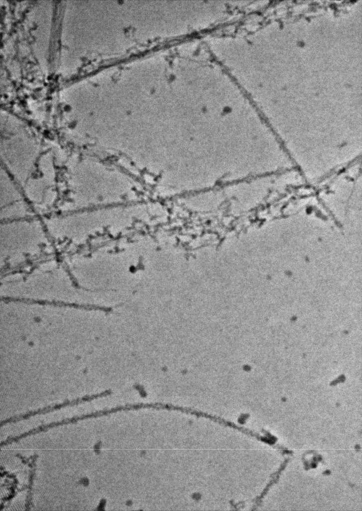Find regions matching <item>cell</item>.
I'll return each mask as SVG.
<instances>
[{
	"label": "cell",
	"mask_w": 362,
	"mask_h": 511,
	"mask_svg": "<svg viewBox=\"0 0 362 511\" xmlns=\"http://www.w3.org/2000/svg\"><path fill=\"white\" fill-rule=\"evenodd\" d=\"M111 393L112 392L110 390H107L101 393H96L91 395H86L83 397L78 398L72 400H66L60 404H58L54 405L48 406L43 408L39 409L35 411H30L26 413V414L12 417L11 418L2 421L0 422V426L7 423H15L21 420L27 419L28 418L36 415L45 414L60 409L62 408H64L65 407L72 406L74 405H76L81 404L82 403H84L85 402L90 401L94 399L107 396L111 394Z\"/></svg>",
	"instance_id": "cell-1"
},
{
	"label": "cell",
	"mask_w": 362,
	"mask_h": 511,
	"mask_svg": "<svg viewBox=\"0 0 362 511\" xmlns=\"http://www.w3.org/2000/svg\"><path fill=\"white\" fill-rule=\"evenodd\" d=\"M166 404L162 403H138L135 404H127L113 408L114 412L122 411H130L138 410L143 408H153L157 410L166 409Z\"/></svg>",
	"instance_id": "cell-2"
}]
</instances>
